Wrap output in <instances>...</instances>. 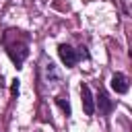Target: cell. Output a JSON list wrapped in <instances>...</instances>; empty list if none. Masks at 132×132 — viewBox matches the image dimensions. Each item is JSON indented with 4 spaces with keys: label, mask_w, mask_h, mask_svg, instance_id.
Wrapping results in <instances>:
<instances>
[{
    "label": "cell",
    "mask_w": 132,
    "mask_h": 132,
    "mask_svg": "<svg viewBox=\"0 0 132 132\" xmlns=\"http://www.w3.org/2000/svg\"><path fill=\"white\" fill-rule=\"evenodd\" d=\"M4 47H6V54L10 56V60L16 64V68H21V64L25 62V58H27V54H29V50H27V37L19 43V41H10V39H6L4 37Z\"/></svg>",
    "instance_id": "obj_1"
},
{
    "label": "cell",
    "mask_w": 132,
    "mask_h": 132,
    "mask_svg": "<svg viewBox=\"0 0 132 132\" xmlns=\"http://www.w3.org/2000/svg\"><path fill=\"white\" fill-rule=\"evenodd\" d=\"M58 56H60V60L64 62V66H66V68L74 66V64H76V60H78L76 50H74V47H70L68 43H60V45H58Z\"/></svg>",
    "instance_id": "obj_2"
},
{
    "label": "cell",
    "mask_w": 132,
    "mask_h": 132,
    "mask_svg": "<svg viewBox=\"0 0 132 132\" xmlns=\"http://www.w3.org/2000/svg\"><path fill=\"white\" fill-rule=\"evenodd\" d=\"M80 103H82V109H85L87 116H93V113H95V99H93L91 89H89L87 85L80 87Z\"/></svg>",
    "instance_id": "obj_3"
},
{
    "label": "cell",
    "mask_w": 132,
    "mask_h": 132,
    "mask_svg": "<svg viewBox=\"0 0 132 132\" xmlns=\"http://www.w3.org/2000/svg\"><path fill=\"white\" fill-rule=\"evenodd\" d=\"M111 89L116 91V93H120V95H124V93H128V78H126V74H122V72H116L113 76H111Z\"/></svg>",
    "instance_id": "obj_4"
},
{
    "label": "cell",
    "mask_w": 132,
    "mask_h": 132,
    "mask_svg": "<svg viewBox=\"0 0 132 132\" xmlns=\"http://www.w3.org/2000/svg\"><path fill=\"white\" fill-rule=\"evenodd\" d=\"M97 103H99V109H101V113H109V111H111V107H113V103H111V99L107 97V93H105V91H99Z\"/></svg>",
    "instance_id": "obj_5"
},
{
    "label": "cell",
    "mask_w": 132,
    "mask_h": 132,
    "mask_svg": "<svg viewBox=\"0 0 132 132\" xmlns=\"http://www.w3.org/2000/svg\"><path fill=\"white\" fill-rule=\"evenodd\" d=\"M56 103H58V107H60L66 116H70V103H68L66 97H56Z\"/></svg>",
    "instance_id": "obj_6"
},
{
    "label": "cell",
    "mask_w": 132,
    "mask_h": 132,
    "mask_svg": "<svg viewBox=\"0 0 132 132\" xmlns=\"http://www.w3.org/2000/svg\"><path fill=\"white\" fill-rule=\"evenodd\" d=\"M45 76H47V80H50V76L54 78V80H58L60 78V74L56 72V68H54V64L50 62V64H45Z\"/></svg>",
    "instance_id": "obj_7"
},
{
    "label": "cell",
    "mask_w": 132,
    "mask_h": 132,
    "mask_svg": "<svg viewBox=\"0 0 132 132\" xmlns=\"http://www.w3.org/2000/svg\"><path fill=\"white\" fill-rule=\"evenodd\" d=\"M10 93L12 95H19V78H12L10 80Z\"/></svg>",
    "instance_id": "obj_8"
}]
</instances>
